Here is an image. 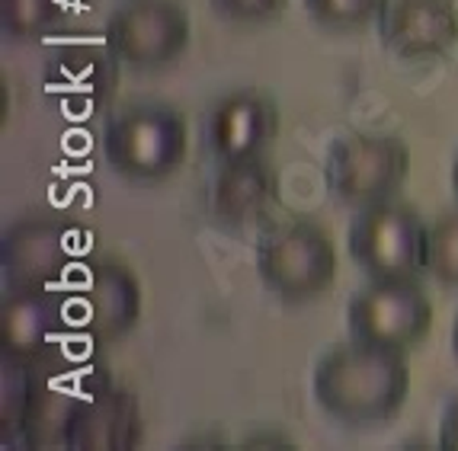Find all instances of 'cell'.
I'll use <instances>...</instances> for the list:
<instances>
[{"label": "cell", "mask_w": 458, "mask_h": 451, "mask_svg": "<svg viewBox=\"0 0 458 451\" xmlns=\"http://www.w3.org/2000/svg\"><path fill=\"white\" fill-rule=\"evenodd\" d=\"M208 7L225 23L260 26L279 20L289 7V0H208Z\"/></svg>", "instance_id": "obj_18"}, {"label": "cell", "mask_w": 458, "mask_h": 451, "mask_svg": "<svg viewBox=\"0 0 458 451\" xmlns=\"http://www.w3.org/2000/svg\"><path fill=\"white\" fill-rule=\"evenodd\" d=\"M190 154V122L170 103H129L103 129V157L131 183H164Z\"/></svg>", "instance_id": "obj_2"}, {"label": "cell", "mask_w": 458, "mask_h": 451, "mask_svg": "<svg viewBox=\"0 0 458 451\" xmlns=\"http://www.w3.org/2000/svg\"><path fill=\"white\" fill-rule=\"evenodd\" d=\"M411 176V147L388 131H350L327 147L324 183L336 205L360 212L385 199H397Z\"/></svg>", "instance_id": "obj_4"}, {"label": "cell", "mask_w": 458, "mask_h": 451, "mask_svg": "<svg viewBox=\"0 0 458 451\" xmlns=\"http://www.w3.org/2000/svg\"><path fill=\"white\" fill-rule=\"evenodd\" d=\"M279 202V173L263 157L222 161L208 186V208L225 228H250L263 221Z\"/></svg>", "instance_id": "obj_13"}, {"label": "cell", "mask_w": 458, "mask_h": 451, "mask_svg": "<svg viewBox=\"0 0 458 451\" xmlns=\"http://www.w3.org/2000/svg\"><path fill=\"white\" fill-rule=\"evenodd\" d=\"M0 266L7 285H58L71 266V234L58 218L32 214L4 230Z\"/></svg>", "instance_id": "obj_12"}, {"label": "cell", "mask_w": 458, "mask_h": 451, "mask_svg": "<svg viewBox=\"0 0 458 451\" xmlns=\"http://www.w3.org/2000/svg\"><path fill=\"white\" fill-rule=\"evenodd\" d=\"M436 445L445 451H458V397L449 400L443 410V420H439V436Z\"/></svg>", "instance_id": "obj_19"}, {"label": "cell", "mask_w": 458, "mask_h": 451, "mask_svg": "<svg viewBox=\"0 0 458 451\" xmlns=\"http://www.w3.org/2000/svg\"><path fill=\"white\" fill-rule=\"evenodd\" d=\"M301 7L321 29L356 32L378 23L388 0H301Z\"/></svg>", "instance_id": "obj_16"}, {"label": "cell", "mask_w": 458, "mask_h": 451, "mask_svg": "<svg viewBox=\"0 0 458 451\" xmlns=\"http://www.w3.org/2000/svg\"><path fill=\"white\" fill-rule=\"evenodd\" d=\"M311 394L340 426L366 429L391 422L411 394L407 352L346 339L324 352L311 375Z\"/></svg>", "instance_id": "obj_1"}, {"label": "cell", "mask_w": 458, "mask_h": 451, "mask_svg": "<svg viewBox=\"0 0 458 451\" xmlns=\"http://www.w3.org/2000/svg\"><path fill=\"white\" fill-rule=\"evenodd\" d=\"M378 38L401 62H429L458 46L455 0H388Z\"/></svg>", "instance_id": "obj_11"}, {"label": "cell", "mask_w": 458, "mask_h": 451, "mask_svg": "<svg viewBox=\"0 0 458 451\" xmlns=\"http://www.w3.org/2000/svg\"><path fill=\"white\" fill-rule=\"evenodd\" d=\"M55 20V0H0V26L13 42L38 38Z\"/></svg>", "instance_id": "obj_17"}, {"label": "cell", "mask_w": 458, "mask_h": 451, "mask_svg": "<svg viewBox=\"0 0 458 451\" xmlns=\"http://www.w3.org/2000/svg\"><path fill=\"white\" fill-rule=\"evenodd\" d=\"M68 321L64 291L58 285H7L0 305L4 362L32 368L48 362Z\"/></svg>", "instance_id": "obj_9"}, {"label": "cell", "mask_w": 458, "mask_h": 451, "mask_svg": "<svg viewBox=\"0 0 458 451\" xmlns=\"http://www.w3.org/2000/svg\"><path fill=\"white\" fill-rule=\"evenodd\" d=\"M429 221L404 199H385L352 212L346 250L366 279L420 276Z\"/></svg>", "instance_id": "obj_6"}, {"label": "cell", "mask_w": 458, "mask_h": 451, "mask_svg": "<svg viewBox=\"0 0 458 451\" xmlns=\"http://www.w3.org/2000/svg\"><path fill=\"white\" fill-rule=\"evenodd\" d=\"M452 192H455V202H458V157L452 163Z\"/></svg>", "instance_id": "obj_22"}, {"label": "cell", "mask_w": 458, "mask_h": 451, "mask_svg": "<svg viewBox=\"0 0 458 451\" xmlns=\"http://www.w3.org/2000/svg\"><path fill=\"white\" fill-rule=\"evenodd\" d=\"M68 321L84 330V337L97 346L123 339L141 321V282L115 256H90L74 269L64 288Z\"/></svg>", "instance_id": "obj_7"}, {"label": "cell", "mask_w": 458, "mask_h": 451, "mask_svg": "<svg viewBox=\"0 0 458 451\" xmlns=\"http://www.w3.org/2000/svg\"><path fill=\"white\" fill-rule=\"evenodd\" d=\"M279 106L257 87H234L222 93L206 113V147L215 163L263 157L279 138Z\"/></svg>", "instance_id": "obj_10"}, {"label": "cell", "mask_w": 458, "mask_h": 451, "mask_svg": "<svg viewBox=\"0 0 458 451\" xmlns=\"http://www.w3.org/2000/svg\"><path fill=\"white\" fill-rule=\"evenodd\" d=\"M244 445H250V448H257V445H285V448H292V442L283 436H253V438H247Z\"/></svg>", "instance_id": "obj_20"}, {"label": "cell", "mask_w": 458, "mask_h": 451, "mask_svg": "<svg viewBox=\"0 0 458 451\" xmlns=\"http://www.w3.org/2000/svg\"><path fill=\"white\" fill-rule=\"evenodd\" d=\"M253 263L263 288L285 305H305L321 298L336 282V269H340L334 234L311 218L269 224L260 234Z\"/></svg>", "instance_id": "obj_3"}, {"label": "cell", "mask_w": 458, "mask_h": 451, "mask_svg": "<svg viewBox=\"0 0 458 451\" xmlns=\"http://www.w3.org/2000/svg\"><path fill=\"white\" fill-rule=\"evenodd\" d=\"M141 438V410L131 390L103 388L81 400L68 432V448L125 451Z\"/></svg>", "instance_id": "obj_14"}, {"label": "cell", "mask_w": 458, "mask_h": 451, "mask_svg": "<svg viewBox=\"0 0 458 451\" xmlns=\"http://www.w3.org/2000/svg\"><path fill=\"white\" fill-rule=\"evenodd\" d=\"M433 301L420 276L366 279L346 301V330L352 339L411 352L433 333Z\"/></svg>", "instance_id": "obj_5"}, {"label": "cell", "mask_w": 458, "mask_h": 451, "mask_svg": "<svg viewBox=\"0 0 458 451\" xmlns=\"http://www.w3.org/2000/svg\"><path fill=\"white\" fill-rule=\"evenodd\" d=\"M452 355H455V362H458V313H455V321H452Z\"/></svg>", "instance_id": "obj_21"}, {"label": "cell", "mask_w": 458, "mask_h": 451, "mask_svg": "<svg viewBox=\"0 0 458 451\" xmlns=\"http://www.w3.org/2000/svg\"><path fill=\"white\" fill-rule=\"evenodd\" d=\"M423 272L445 288H458V205L429 221Z\"/></svg>", "instance_id": "obj_15"}, {"label": "cell", "mask_w": 458, "mask_h": 451, "mask_svg": "<svg viewBox=\"0 0 458 451\" xmlns=\"http://www.w3.org/2000/svg\"><path fill=\"white\" fill-rule=\"evenodd\" d=\"M192 42L190 10L180 0H125L106 20V48L131 71L176 64Z\"/></svg>", "instance_id": "obj_8"}]
</instances>
